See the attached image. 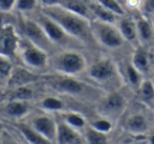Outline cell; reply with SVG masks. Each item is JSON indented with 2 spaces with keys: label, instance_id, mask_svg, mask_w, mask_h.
I'll return each instance as SVG.
<instances>
[{
  "label": "cell",
  "instance_id": "cell-6",
  "mask_svg": "<svg viewBox=\"0 0 154 144\" xmlns=\"http://www.w3.org/2000/svg\"><path fill=\"white\" fill-rule=\"evenodd\" d=\"M17 29L22 37L40 47L45 51L50 52L55 47L45 34L42 27L34 18L29 16V14H24L20 18L17 24Z\"/></svg>",
  "mask_w": 154,
  "mask_h": 144
},
{
  "label": "cell",
  "instance_id": "cell-33",
  "mask_svg": "<svg viewBox=\"0 0 154 144\" xmlns=\"http://www.w3.org/2000/svg\"><path fill=\"white\" fill-rule=\"evenodd\" d=\"M62 0H39V5L41 8H50L60 5Z\"/></svg>",
  "mask_w": 154,
  "mask_h": 144
},
{
  "label": "cell",
  "instance_id": "cell-15",
  "mask_svg": "<svg viewBox=\"0 0 154 144\" xmlns=\"http://www.w3.org/2000/svg\"><path fill=\"white\" fill-rule=\"evenodd\" d=\"M29 104L26 101L11 99L3 105L2 114L12 119H20L28 114Z\"/></svg>",
  "mask_w": 154,
  "mask_h": 144
},
{
  "label": "cell",
  "instance_id": "cell-5",
  "mask_svg": "<svg viewBox=\"0 0 154 144\" xmlns=\"http://www.w3.org/2000/svg\"><path fill=\"white\" fill-rule=\"evenodd\" d=\"M91 30L96 43L107 49H118L126 43L116 24L93 19L91 20Z\"/></svg>",
  "mask_w": 154,
  "mask_h": 144
},
{
  "label": "cell",
  "instance_id": "cell-19",
  "mask_svg": "<svg viewBox=\"0 0 154 144\" xmlns=\"http://www.w3.org/2000/svg\"><path fill=\"white\" fill-rule=\"evenodd\" d=\"M131 64L140 72L141 74L148 73L150 69L149 54L143 47H138L134 50L131 58Z\"/></svg>",
  "mask_w": 154,
  "mask_h": 144
},
{
  "label": "cell",
  "instance_id": "cell-12",
  "mask_svg": "<svg viewBox=\"0 0 154 144\" xmlns=\"http://www.w3.org/2000/svg\"><path fill=\"white\" fill-rule=\"evenodd\" d=\"M126 107V100L120 93L111 92L103 99L101 103L103 111L108 118L119 114Z\"/></svg>",
  "mask_w": 154,
  "mask_h": 144
},
{
  "label": "cell",
  "instance_id": "cell-18",
  "mask_svg": "<svg viewBox=\"0 0 154 144\" xmlns=\"http://www.w3.org/2000/svg\"><path fill=\"white\" fill-rule=\"evenodd\" d=\"M89 7L92 12L93 19L101 20V21L110 22V24H116L119 18V16L115 15L111 11L106 9L103 5L97 2L96 0H89Z\"/></svg>",
  "mask_w": 154,
  "mask_h": 144
},
{
  "label": "cell",
  "instance_id": "cell-28",
  "mask_svg": "<svg viewBox=\"0 0 154 144\" xmlns=\"http://www.w3.org/2000/svg\"><path fill=\"white\" fill-rule=\"evenodd\" d=\"M37 5H40L39 0H17L16 11L21 14H31L36 11Z\"/></svg>",
  "mask_w": 154,
  "mask_h": 144
},
{
  "label": "cell",
  "instance_id": "cell-26",
  "mask_svg": "<svg viewBox=\"0 0 154 144\" xmlns=\"http://www.w3.org/2000/svg\"><path fill=\"white\" fill-rule=\"evenodd\" d=\"M138 93L141 100L150 102L154 99V83L150 80H143L138 87Z\"/></svg>",
  "mask_w": 154,
  "mask_h": 144
},
{
  "label": "cell",
  "instance_id": "cell-20",
  "mask_svg": "<svg viewBox=\"0 0 154 144\" xmlns=\"http://www.w3.org/2000/svg\"><path fill=\"white\" fill-rule=\"evenodd\" d=\"M19 131L23 138L29 142L30 144H52L51 141L45 138L42 135L38 133L36 129H34L30 124H26V123H20Z\"/></svg>",
  "mask_w": 154,
  "mask_h": 144
},
{
  "label": "cell",
  "instance_id": "cell-29",
  "mask_svg": "<svg viewBox=\"0 0 154 144\" xmlns=\"http://www.w3.org/2000/svg\"><path fill=\"white\" fill-rule=\"evenodd\" d=\"M32 98H33V91L29 88L28 85H24V86H18L17 88L15 89L12 99L28 102L29 100H31Z\"/></svg>",
  "mask_w": 154,
  "mask_h": 144
},
{
  "label": "cell",
  "instance_id": "cell-36",
  "mask_svg": "<svg viewBox=\"0 0 154 144\" xmlns=\"http://www.w3.org/2000/svg\"><path fill=\"white\" fill-rule=\"evenodd\" d=\"M150 19H151V21H152V24H153V28H154V15L152 16V17H150Z\"/></svg>",
  "mask_w": 154,
  "mask_h": 144
},
{
  "label": "cell",
  "instance_id": "cell-9",
  "mask_svg": "<svg viewBox=\"0 0 154 144\" xmlns=\"http://www.w3.org/2000/svg\"><path fill=\"white\" fill-rule=\"evenodd\" d=\"M50 82H52L53 87L58 91L69 95H73V97L82 95L88 88L85 83L76 80L75 76L59 75V78H54Z\"/></svg>",
  "mask_w": 154,
  "mask_h": 144
},
{
  "label": "cell",
  "instance_id": "cell-35",
  "mask_svg": "<svg viewBox=\"0 0 154 144\" xmlns=\"http://www.w3.org/2000/svg\"><path fill=\"white\" fill-rule=\"evenodd\" d=\"M150 143H151V144H154V136H152L151 139H150Z\"/></svg>",
  "mask_w": 154,
  "mask_h": 144
},
{
  "label": "cell",
  "instance_id": "cell-2",
  "mask_svg": "<svg viewBox=\"0 0 154 144\" xmlns=\"http://www.w3.org/2000/svg\"><path fill=\"white\" fill-rule=\"evenodd\" d=\"M49 66L60 75L76 76L88 69L87 59L76 49H63L50 57Z\"/></svg>",
  "mask_w": 154,
  "mask_h": 144
},
{
  "label": "cell",
  "instance_id": "cell-4",
  "mask_svg": "<svg viewBox=\"0 0 154 144\" xmlns=\"http://www.w3.org/2000/svg\"><path fill=\"white\" fill-rule=\"evenodd\" d=\"M17 54L26 68L31 70L40 71L45 69L50 64L49 52L45 51L35 43H31L21 36Z\"/></svg>",
  "mask_w": 154,
  "mask_h": 144
},
{
  "label": "cell",
  "instance_id": "cell-30",
  "mask_svg": "<svg viewBox=\"0 0 154 144\" xmlns=\"http://www.w3.org/2000/svg\"><path fill=\"white\" fill-rule=\"evenodd\" d=\"M90 126L100 133H107L112 129V122L108 118H99L93 121Z\"/></svg>",
  "mask_w": 154,
  "mask_h": 144
},
{
  "label": "cell",
  "instance_id": "cell-24",
  "mask_svg": "<svg viewBox=\"0 0 154 144\" xmlns=\"http://www.w3.org/2000/svg\"><path fill=\"white\" fill-rule=\"evenodd\" d=\"M40 106L42 109L47 111L55 112V111H61L63 109V103L60 99L56 97H47L41 101Z\"/></svg>",
  "mask_w": 154,
  "mask_h": 144
},
{
  "label": "cell",
  "instance_id": "cell-25",
  "mask_svg": "<svg viewBox=\"0 0 154 144\" xmlns=\"http://www.w3.org/2000/svg\"><path fill=\"white\" fill-rule=\"evenodd\" d=\"M141 75H143V74H141L136 68H134V66H133L131 62L126 67V76H127V80H128V83L131 86L138 89L141 82L143 81V80H141Z\"/></svg>",
  "mask_w": 154,
  "mask_h": 144
},
{
  "label": "cell",
  "instance_id": "cell-34",
  "mask_svg": "<svg viewBox=\"0 0 154 144\" xmlns=\"http://www.w3.org/2000/svg\"><path fill=\"white\" fill-rule=\"evenodd\" d=\"M1 144H18L15 140L11 139V138H8V139H2Z\"/></svg>",
  "mask_w": 154,
  "mask_h": 144
},
{
  "label": "cell",
  "instance_id": "cell-17",
  "mask_svg": "<svg viewBox=\"0 0 154 144\" xmlns=\"http://www.w3.org/2000/svg\"><path fill=\"white\" fill-rule=\"evenodd\" d=\"M125 126L128 131L134 135H143L149 129L148 120L143 114H131L125 122Z\"/></svg>",
  "mask_w": 154,
  "mask_h": 144
},
{
  "label": "cell",
  "instance_id": "cell-13",
  "mask_svg": "<svg viewBox=\"0 0 154 144\" xmlns=\"http://www.w3.org/2000/svg\"><path fill=\"white\" fill-rule=\"evenodd\" d=\"M118 30H119L122 36L129 43H138V36H137L136 24L135 20L129 18L127 15L120 16L116 22Z\"/></svg>",
  "mask_w": 154,
  "mask_h": 144
},
{
  "label": "cell",
  "instance_id": "cell-11",
  "mask_svg": "<svg viewBox=\"0 0 154 144\" xmlns=\"http://www.w3.org/2000/svg\"><path fill=\"white\" fill-rule=\"evenodd\" d=\"M57 123V144H87L86 138L79 133L78 129L70 126L63 120Z\"/></svg>",
  "mask_w": 154,
  "mask_h": 144
},
{
  "label": "cell",
  "instance_id": "cell-10",
  "mask_svg": "<svg viewBox=\"0 0 154 144\" xmlns=\"http://www.w3.org/2000/svg\"><path fill=\"white\" fill-rule=\"evenodd\" d=\"M30 125L34 129H36L40 135L47 138L49 141L56 142L58 123L53 118L45 116V114H37V116L33 117Z\"/></svg>",
  "mask_w": 154,
  "mask_h": 144
},
{
  "label": "cell",
  "instance_id": "cell-1",
  "mask_svg": "<svg viewBox=\"0 0 154 144\" xmlns=\"http://www.w3.org/2000/svg\"><path fill=\"white\" fill-rule=\"evenodd\" d=\"M40 10L58 22L71 36L82 45H88L92 41L96 43L91 30V20L72 13L60 5L40 8Z\"/></svg>",
  "mask_w": 154,
  "mask_h": 144
},
{
  "label": "cell",
  "instance_id": "cell-31",
  "mask_svg": "<svg viewBox=\"0 0 154 144\" xmlns=\"http://www.w3.org/2000/svg\"><path fill=\"white\" fill-rule=\"evenodd\" d=\"M17 0H0V10L3 14H10L16 10Z\"/></svg>",
  "mask_w": 154,
  "mask_h": 144
},
{
  "label": "cell",
  "instance_id": "cell-7",
  "mask_svg": "<svg viewBox=\"0 0 154 144\" xmlns=\"http://www.w3.org/2000/svg\"><path fill=\"white\" fill-rule=\"evenodd\" d=\"M20 35L17 27L11 22H3L1 26V36H0V50L1 55L12 58L17 54L19 47Z\"/></svg>",
  "mask_w": 154,
  "mask_h": 144
},
{
  "label": "cell",
  "instance_id": "cell-21",
  "mask_svg": "<svg viewBox=\"0 0 154 144\" xmlns=\"http://www.w3.org/2000/svg\"><path fill=\"white\" fill-rule=\"evenodd\" d=\"M85 138H86L87 144H107V133H100L93 127L87 126L85 128Z\"/></svg>",
  "mask_w": 154,
  "mask_h": 144
},
{
  "label": "cell",
  "instance_id": "cell-23",
  "mask_svg": "<svg viewBox=\"0 0 154 144\" xmlns=\"http://www.w3.org/2000/svg\"><path fill=\"white\" fill-rule=\"evenodd\" d=\"M62 120H63L66 124L74 127V128L78 129V130L85 129L87 127L86 119L80 114H77V112H66V114H64Z\"/></svg>",
  "mask_w": 154,
  "mask_h": 144
},
{
  "label": "cell",
  "instance_id": "cell-27",
  "mask_svg": "<svg viewBox=\"0 0 154 144\" xmlns=\"http://www.w3.org/2000/svg\"><path fill=\"white\" fill-rule=\"evenodd\" d=\"M96 1L119 17L126 15V10L117 0H96Z\"/></svg>",
  "mask_w": 154,
  "mask_h": 144
},
{
  "label": "cell",
  "instance_id": "cell-22",
  "mask_svg": "<svg viewBox=\"0 0 154 144\" xmlns=\"http://www.w3.org/2000/svg\"><path fill=\"white\" fill-rule=\"evenodd\" d=\"M13 72H14V69L11 62V58L5 57V56L2 55L0 56V78H1L2 86L5 85V83L9 84Z\"/></svg>",
  "mask_w": 154,
  "mask_h": 144
},
{
  "label": "cell",
  "instance_id": "cell-8",
  "mask_svg": "<svg viewBox=\"0 0 154 144\" xmlns=\"http://www.w3.org/2000/svg\"><path fill=\"white\" fill-rule=\"evenodd\" d=\"M88 75L91 80L97 83H107L115 76V65L110 58H100L93 62L87 69Z\"/></svg>",
  "mask_w": 154,
  "mask_h": 144
},
{
  "label": "cell",
  "instance_id": "cell-14",
  "mask_svg": "<svg viewBox=\"0 0 154 144\" xmlns=\"http://www.w3.org/2000/svg\"><path fill=\"white\" fill-rule=\"evenodd\" d=\"M137 30V36H138V43L140 45L149 43L152 40L154 35V28L152 21L149 17L141 14L139 17L135 19Z\"/></svg>",
  "mask_w": 154,
  "mask_h": 144
},
{
  "label": "cell",
  "instance_id": "cell-32",
  "mask_svg": "<svg viewBox=\"0 0 154 144\" xmlns=\"http://www.w3.org/2000/svg\"><path fill=\"white\" fill-rule=\"evenodd\" d=\"M140 11L147 17H152L154 15V0H143Z\"/></svg>",
  "mask_w": 154,
  "mask_h": 144
},
{
  "label": "cell",
  "instance_id": "cell-16",
  "mask_svg": "<svg viewBox=\"0 0 154 144\" xmlns=\"http://www.w3.org/2000/svg\"><path fill=\"white\" fill-rule=\"evenodd\" d=\"M60 7L89 20H93L92 12L89 7V0H62Z\"/></svg>",
  "mask_w": 154,
  "mask_h": 144
},
{
  "label": "cell",
  "instance_id": "cell-3",
  "mask_svg": "<svg viewBox=\"0 0 154 144\" xmlns=\"http://www.w3.org/2000/svg\"><path fill=\"white\" fill-rule=\"evenodd\" d=\"M32 13L34 14L33 18L42 27L45 34L55 47H61L63 49H76L77 47L82 46L80 41L71 36L58 22L47 15L45 12L39 10Z\"/></svg>",
  "mask_w": 154,
  "mask_h": 144
}]
</instances>
